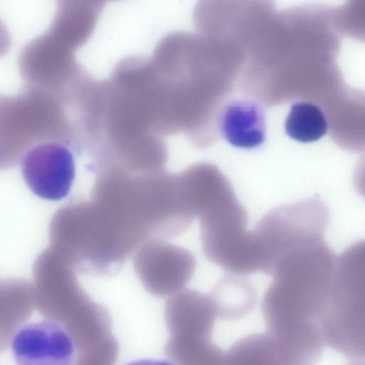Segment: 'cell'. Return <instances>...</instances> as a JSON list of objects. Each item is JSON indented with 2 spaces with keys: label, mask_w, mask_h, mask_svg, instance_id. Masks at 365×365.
<instances>
[{
  "label": "cell",
  "mask_w": 365,
  "mask_h": 365,
  "mask_svg": "<svg viewBox=\"0 0 365 365\" xmlns=\"http://www.w3.org/2000/svg\"><path fill=\"white\" fill-rule=\"evenodd\" d=\"M127 365H173L172 363L165 361L153 359H142L132 361Z\"/></svg>",
  "instance_id": "obj_17"
},
{
  "label": "cell",
  "mask_w": 365,
  "mask_h": 365,
  "mask_svg": "<svg viewBox=\"0 0 365 365\" xmlns=\"http://www.w3.org/2000/svg\"><path fill=\"white\" fill-rule=\"evenodd\" d=\"M20 163L24 180L36 196L56 201L69 194L76 165L73 153L63 143L37 144L24 153Z\"/></svg>",
  "instance_id": "obj_10"
},
{
  "label": "cell",
  "mask_w": 365,
  "mask_h": 365,
  "mask_svg": "<svg viewBox=\"0 0 365 365\" xmlns=\"http://www.w3.org/2000/svg\"><path fill=\"white\" fill-rule=\"evenodd\" d=\"M364 242L339 257L326 305L317 321L324 341L354 358L364 354Z\"/></svg>",
  "instance_id": "obj_4"
},
{
  "label": "cell",
  "mask_w": 365,
  "mask_h": 365,
  "mask_svg": "<svg viewBox=\"0 0 365 365\" xmlns=\"http://www.w3.org/2000/svg\"><path fill=\"white\" fill-rule=\"evenodd\" d=\"M219 127L222 137L237 148H256L266 137L264 112L259 105L247 100L227 104L220 114Z\"/></svg>",
  "instance_id": "obj_12"
},
{
  "label": "cell",
  "mask_w": 365,
  "mask_h": 365,
  "mask_svg": "<svg viewBox=\"0 0 365 365\" xmlns=\"http://www.w3.org/2000/svg\"><path fill=\"white\" fill-rule=\"evenodd\" d=\"M329 221L328 209L318 197L272 209L252 231L259 270L271 275L288 252L324 238Z\"/></svg>",
  "instance_id": "obj_6"
},
{
  "label": "cell",
  "mask_w": 365,
  "mask_h": 365,
  "mask_svg": "<svg viewBox=\"0 0 365 365\" xmlns=\"http://www.w3.org/2000/svg\"><path fill=\"white\" fill-rule=\"evenodd\" d=\"M336 262L324 239H320L293 249L277 262L262 303L269 331L306 322L317 323L328 299Z\"/></svg>",
  "instance_id": "obj_2"
},
{
  "label": "cell",
  "mask_w": 365,
  "mask_h": 365,
  "mask_svg": "<svg viewBox=\"0 0 365 365\" xmlns=\"http://www.w3.org/2000/svg\"><path fill=\"white\" fill-rule=\"evenodd\" d=\"M17 365H73L75 345L69 334L52 321L33 322L21 327L12 339Z\"/></svg>",
  "instance_id": "obj_11"
},
{
  "label": "cell",
  "mask_w": 365,
  "mask_h": 365,
  "mask_svg": "<svg viewBox=\"0 0 365 365\" xmlns=\"http://www.w3.org/2000/svg\"><path fill=\"white\" fill-rule=\"evenodd\" d=\"M34 274L38 311L66 330L76 352L89 349L113 335L108 310L87 294L75 270L49 247L38 257Z\"/></svg>",
  "instance_id": "obj_3"
},
{
  "label": "cell",
  "mask_w": 365,
  "mask_h": 365,
  "mask_svg": "<svg viewBox=\"0 0 365 365\" xmlns=\"http://www.w3.org/2000/svg\"><path fill=\"white\" fill-rule=\"evenodd\" d=\"M195 264L190 251L157 238L145 241L133 260L135 272L145 289L158 297L182 290L192 278Z\"/></svg>",
  "instance_id": "obj_9"
},
{
  "label": "cell",
  "mask_w": 365,
  "mask_h": 365,
  "mask_svg": "<svg viewBox=\"0 0 365 365\" xmlns=\"http://www.w3.org/2000/svg\"><path fill=\"white\" fill-rule=\"evenodd\" d=\"M50 248L76 273L114 274L145 242L121 218L93 200L59 210L50 226Z\"/></svg>",
  "instance_id": "obj_1"
},
{
  "label": "cell",
  "mask_w": 365,
  "mask_h": 365,
  "mask_svg": "<svg viewBox=\"0 0 365 365\" xmlns=\"http://www.w3.org/2000/svg\"><path fill=\"white\" fill-rule=\"evenodd\" d=\"M225 365H290L271 333L247 336L225 353Z\"/></svg>",
  "instance_id": "obj_14"
},
{
  "label": "cell",
  "mask_w": 365,
  "mask_h": 365,
  "mask_svg": "<svg viewBox=\"0 0 365 365\" xmlns=\"http://www.w3.org/2000/svg\"><path fill=\"white\" fill-rule=\"evenodd\" d=\"M236 277L222 279L210 294L217 317L226 319L242 318L255 306L256 294L253 287L249 281Z\"/></svg>",
  "instance_id": "obj_15"
},
{
  "label": "cell",
  "mask_w": 365,
  "mask_h": 365,
  "mask_svg": "<svg viewBox=\"0 0 365 365\" xmlns=\"http://www.w3.org/2000/svg\"><path fill=\"white\" fill-rule=\"evenodd\" d=\"M327 122L322 110L309 102L294 104L287 117L285 131L292 139L311 143L320 139L327 131Z\"/></svg>",
  "instance_id": "obj_16"
},
{
  "label": "cell",
  "mask_w": 365,
  "mask_h": 365,
  "mask_svg": "<svg viewBox=\"0 0 365 365\" xmlns=\"http://www.w3.org/2000/svg\"><path fill=\"white\" fill-rule=\"evenodd\" d=\"M35 306L32 284L21 279L0 280V353L31 315Z\"/></svg>",
  "instance_id": "obj_13"
},
{
  "label": "cell",
  "mask_w": 365,
  "mask_h": 365,
  "mask_svg": "<svg viewBox=\"0 0 365 365\" xmlns=\"http://www.w3.org/2000/svg\"><path fill=\"white\" fill-rule=\"evenodd\" d=\"M216 318L210 295L182 289L169 297L165 306L169 332L165 354L173 365H225V353L212 341Z\"/></svg>",
  "instance_id": "obj_5"
},
{
  "label": "cell",
  "mask_w": 365,
  "mask_h": 365,
  "mask_svg": "<svg viewBox=\"0 0 365 365\" xmlns=\"http://www.w3.org/2000/svg\"><path fill=\"white\" fill-rule=\"evenodd\" d=\"M27 86L15 96L0 95V168L20 162L37 144L58 142L53 130L52 96L43 88Z\"/></svg>",
  "instance_id": "obj_7"
},
{
  "label": "cell",
  "mask_w": 365,
  "mask_h": 365,
  "mask_svg": "<svg viewBox=\"0 0 365 365\" xmlns=\"http://www.w3.org/2000/svg\"><path fill=\"white\" fill-rule=\"evenodd\" d=\"M199 219L202 249L210 261L235 275L259 270L252 232L247 230V214L235 194Z\"/></svg>",
  "instance_id": "obj_8"
}]
</instances>
